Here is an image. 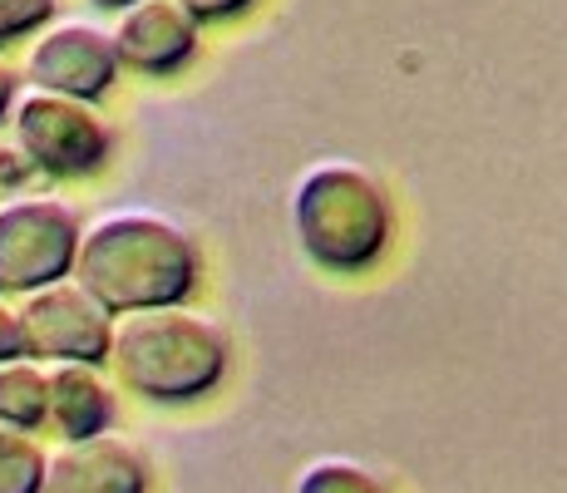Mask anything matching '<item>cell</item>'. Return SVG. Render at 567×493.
Wrapping results in <instances>:
<instances>
[{
    "instance_id": "1",
    "label": "cell",
    "mask_w": 567,
    "mask_h": 493,
    "mask_svg": "<svg viewBox=\"0 0 567 493\" xmlns=\"http://www.w3.org/2000/svg\"><path fill=\"white\" fill-rule=\"evenodd\" d=\"M74 281L104 306L109 316L183 306L203 277L193 237L158 213H104L100 223L80 227Z\"/></svg>"
},
{
    "instance_id": "2",
    "label": "cell",
    "mask_w": 567,
    "mask_h": 493,
    "mask_svg": "<svg viewBox=\"0 0 567 493\" xmlns=\"http://www.w3.org/2000/svg\"><path fill=\"white\" fill-rule=\"evenodd\" d=\"M227 336L183 306L128 311L109 336V366L134 394L154 404H188L227 376Z\"/></svg>"
},
{
    "instance_id": "3",
    "label": "cell",
    "mask_w": 567,
    "mask_h": 493,
    "mask_svg": "<svg viewBox=\"0 0 567 493\" xmlns=\"http://www.w3.org/2000/svg\"><path fill=\"white\" fill-rule=\"evenodd\" d=\"M301 251L326 271H365L390 247V197L365 168L321 163L291 193Z\"/></svg>"
},
{
    "instance_id": "4",
    "label": "cell",
    "mask_w": 567,
    "mask_h": 493,
    "mask_svg": "<svg viewBox=\"0 0 567 493\" xmlns=\"http://www.w3.org/2000/svg\"><path fill=\"white\" fill-rule=\"evenodd\" d=\"M10 129H16L20 158L35 173H50V178H90L114 153V134L94 114V104L45 90H25L16 99Z\"/></svg>"
},
{
    "instance_id": "5",
    "label": "cell",
    "mask_w": 567,
    "mask_h": 493,
    "mask_svg": "<svg viewBox=\"0 0 567 493\" xmlns=\"http://www.w3.org/2000/svg\"><path fill=\"white\" fill-rule=\"evenodd\" d=\"M80 217L60 197H10L0 203V296L54 287L74 271Z\"/></svg>"
},
{
    "instance_id": "6",
    "label": "cell",
    "mask_w": 567,
    "mask_h": 493,
    "mask_svg": "<svg viewBox=\"0 0 567 493\" xmlns=\"http://www.w3.org/2000/svg\"><path fill=\"white\" fill-rule=\"evenodd\" d=\"M20 316V346L25 360H45V366H104L109 336H114V316L94 301L80 281H54V287L30 291L16 306Z\"/></svg>"
},
{
    "instance_id": "7",
    "label": "cell",
    "mask_w": 567,
    "mask_h": 493,
    "mask_svg": "<svg viewBox=\"0 0 567 493\" xmlns=\"http://www.w3.org/2000/svg\"><path fill=\"white\" fill-rule=\"evenodd\" d=\"M25 80H30V90L94 104V99H104L118 80L114 40H109L100 25H90V20H60V25H50L45 35L30 45Z\"/></svg>"
},
{
    "instance_id": "8",
    "label": "cell",
    "mask_w": 567,
    "mask_h": 493,
    "mask_svg": "<svg viewBox=\"0 0 567 493\" xmlns=\"http://www.w3.org/2000/svg\"><path fill=\"white\" fill-rule=\"evenodd\" d=\"M114 54L118 70L138 74H173L198 54V20L178 6V0H138V6L118 10L114 25Z\"/></svg>"
},
{
    "instance_id": "9",
    "label": "cell",
    "mask_w": 567,
    "mask_h": 493,
    "mask_svg": "<svg viewBox=\"0 0 567 493\" xmlns=\"http://www.w3.org/2000/svg\"><path fill=\"white\" fill-rule=\"evenodd\" d=\"M40 493H148V464L118 434H94L54 449Z\"/></svg>"
},
{
    "instance_id": "10",
    "label": "cell",
    "mask_w": 567,
    "mask_h": 493,
    "mask_svg": "<svg viewBox=\"0 0 567 493\" xmlns=\"http://www.w3.org/2000/svg\"><path fill=\"white\" fill-rule=\"evenodd\" d=\"M45 424L64 434V444L109 434L114 424V390L100 366H45Z\"/></svg>"
},
{
    "instance_id": "11",
    "label": "cell",
    "mask_w": 567,
    "mask_h": 493,
    "mask_svg": "<svg viewBox=\"0 0 567 493\" xmlns=\"http://www.w3.org/2000/svg\"><path fill=\"white\" fill-rule=\"evenodd\" d=\"M0 424L30 434L45 424V366L40 360H6L0 366Z\"/></svg>"
},
{
    "instance_id": "12",
    "label": "cell",
    "mask_w": 567,
    "mask_h": 493,
    "mask_svg": "<svg viewBox=\"0 0 567 493\" xmlns=\"http://www.w3.org/2000/svg\"><path fill=\"white\" fill-rule=\"evenodd\" d=\"M45 489V449L30 434L0 424V493H40Z\"/></svg>"
},
{
    "instance_id": "13",
    "label": "cell",
    "mask_w": 567,
    "mask_h": 493,
    "mask_svg": "<svg viewBox=\"0 0 567 493\" xmlns=\"http://www.w3.org/2000/svg\"><path fill=\"white\" fill-rule=\"evenodd\" d=\"M297 493H390L380 484L370 469L361 464H346V459H321V464H311L307 474H301Z\"/></svg>"
},
{
    "instance_id": "14",
    "label": "cell",
    "mask_w": 567,
    "mask_h": 493,
    "mask_svg": "<svg viewBox=\"0 0 567 493\" xmlns=\"http://www.w3.org/2000/svg\"><path fill=\"white\" fill-rule=\"evenodd\" d=\"M50 16H54V0H0V45L50 25Z\"/></svg>"
},
{
    "instance_id": "15",
    "label": "cell",
    "mask_w": 567,
    "mask_h": 493,
    "mask_svg": "<svg viewBox=\"0 0 567 493\" xmlns=\"http://www.w3.org/2000/svg\"><path fill=\"white\" fill-rule=\"evenodd\" d=\"M20 356H25V346H20V316H16V306L0 296V366L20 360Z\"/></svg>"
},
{
    "instance_id": "16",
    "label": "cell",
    "mask_w": 567,
    "mask_h": 493,
    "mask_svg": "<svg viewBox=\"0 0 567 493\" xmlns=\"http://www.w3.org/2000/svg\"><path fill=\"white\" fill-rule=\"evenodd\" d=\"M178 6L203 25V20H233V16H243L252 0H178Z\"/></svg>"
},
{
    "instance_id": "17",
    "label": "cell",
    "mask_w": 567,
    "mask_h": 493,
    "mask_svg": "<svg viewBox=\"0 0 567 493\" xmlns=\"http://www.w3.org/2000/svg\"><path fill=\"white\" fill-rule=\"evenodd\" d=\"M16 99H20V74H16V64L0 54V119H10Z\"/></svg>"
},
{
    "instance_id": "18",
    "label": "cell",
    "mask_w": 567,
    "mask_h": 493,
    "mask_svg": "<svg viewBox=\"0 0 567 493\" xmlns=\"http://www.w3.org/2000/svg\"><path fill=\"white\" fill-rule=\"evenodd\" d=\"M25 173H35V168L20 158V148H0V183H20Z\"/></svg>"
},
{
    "instance_id": "19",
    "label": "cell",
    "mask_w": 567,
    "mask_h": 493,
    "mask_svg": "<svg viewBox=\"0 0 567 493\" xmlns=\"http://www.w3.org/2000/svg\"><path fill=\"white\" fill-rule=\"evenodd\" d=\"M100 10H128V6H138V0H94Z\"/></svg>"
}]
</instances>
